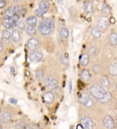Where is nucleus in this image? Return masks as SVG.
Wrapping results in <instances>:
<instances>
[{
	"label": "nucleus",
	"mask_w": 117,
	"mask_h": 129,
	"mask_svg": "<svg viewBox=\"0 0 117 129\" xmlns=\"http://www.w3.org/2000/svg\"><path fill=\"white\" fill-rule=\"evenodd\" d=\"M54 29V21L53 19H44L39 25V31L43 35H48Z\"/></svg>",
	"instance_id": "1"
},
{
	"label": "nucleus",
	"mask_w": 117,
	"mask_h": 129,
	"mask_svg": "<svg viewBox=\"0 0 117 129\" xmlns=\"http://www.w3.org/2000/svg\"><path fill=\"white\" fill-rule=\"evenodd\" d=\"M90 91H91L92 96L95 98L98 101L102 99L103 96H104L105 93V91L103 87L99 85L98 83L94 84L90 89Z\"/></svg>",
	"instance_id": "2"
},
{
	"label": "nucleus",
	"mask_w": 117,
	"mask_h": 129,
	"mask_svg": "<svg viewBox=\"0 0 117 129\" xmlns=\"http://www.w3.org/2000/svg\"><path fill=\"white\" fill-rule=\"evenodd\" d=\"M79 102L86 108L92 107L94 104V101L92 98L87 93H81L79 96Z\"/></svg>",
	"instance_id": "3"
},
{
	"label": "nucleus",
	"mask_w": 117,
	"mask_h": 129,
	"mask_svg": "<svg viewBox=\"0 0 117 129\" xmlns=\"http://www.w3.org/2000/svg\"><path fill=\"white\" fill-rule=\"evenodd\" d=\"M108 18L106 16H101L97 22V27L101 31H104L107 28Z\"/></svg>",
	"instance_id": "4"
},
{
	"label": "nucleus",
	"mask_w": 117,
	"mask_h": 129,
	"mask_svg": "<svg viewBox=\"0 0 117 129\" xmlns=\"http://www.w3.org/2000/svg\"><path fill=\"white\" fill-rule=\"evenodd\" d=\"M81 124L83 126V128L91 129L94 127L93 121L88 117H84L81 119Z\"/></svg>",
	"instance_id": "5"
},
{
	"label": "nucleus",
	"mask_w": 117,
	"mask_h": 129,
	"mask_svg": "<svg viewBox=\"0 0 117 129\" xmlns=\"http://www.w3.org/2000/svg\"><path fill=\"white\" fill-rule=\"evenodd\" d=\"M103 126L107 128H113L114 127V121L112 117L107 115L103 118L102 121Z\"/></svg>",
	"instance_id": "6"
},
{
	"label": "nucleus",
	"mask_w": 117,
	"mask_h": 129,
	"mask_svg": "<svg viewBox=\"0 0 117 129\" xmlns=\"http://www.w3.org/2000/svg\"><path fill=\"white\" fill-rule=\"evenodd\" d=\"M40 43L35 38H31L27 42V46L31 50H35L38 48Z\"/></svg>",
	"instance_id": "7"
},
{
	"label": "nucleus",
	"mask_w": 117,
	"mask_h": 129,
	"mask_svg": "<svg viewBox=\"0 0 117 129\" xmlns=\"http://www.w3.org/2000/svg\"><path fill=\"white\" fill-rule=\"evenodd\" d=\"M16 23L13 22L12 17L5 18L3 20V25L6 29H12L16 25Z\"/></svg>",
	"instance_id": "8"
},
{
	"label": "nucleus",
	"mask_w": 117,
	"mask_h": 129,
	"mask_svg": "<svg viewBox=\"0 0 117 129\" xmlns=\"http://www.w3.org/2000/svg\"><path fill=\"white\" fill-rule=\"evenodd\" d=\"M42 58V54L41 52H33L29 55V59L31 61L38 62L40 61Z\"/></svg>",
	"instance_id": "9"
},
{
	"label": "nucleus",
	"mask_w": 117,
	"mask_h": 129,
	"mask_svg": "<svg viewBox=\"0 0 117 129\" xmlns=\"http://www.w3.org/2000/svg\"><path fill=\"white\" fill-rule=\"evenodd\" d=\"M83 9L86 14H91L93 13V4L91 2H87L84 3Z\"/></svg>",
	"instance_id": "10"
},
{
	"label": "nucleus",
	"mask_w": 117,
	"mask_h": 129,
	"mask_svg": "<svg viewBox=\"0 0 117 129\" xmlns=\"http://www.w3.org/2000/svg\"><path fill=\"white\" fill-rule=\"evenodd\" d=\"M43 99L46 104H52L54 101V95L52 92H48L44 95Z\"/></svg>",
	"instance_id": "11"
},
{
	"label": "nucleus",
	"mask_w": 117,
	"mask_h": 129,
	"mask_svg": "<svg viewBox=\"0 0 117 129\" xmlns=\"http://www.w3.org/2000/svg\"><path fill=\"white\" fill-rule=\"evenodd\" d=\"M11 118V114H10L9 112H4L3 113H2L1 116H0V121L2 122V123H4V124H7L10 121Z\"/></svg>",
	"instance_id": "12"
},
{
	"label": "nucleus",
	"mask_w": 117,
	"mask_h": 129,
	"mask_svg": "<svg viewBox=\"0 0 117 129\" xmlns=\"http://www.w3.org/2000/svg\"><path fill=\"white\" fill-rule=\"evenodd\" d=\"M49 7H50V3H49V2L46 1V0H43L39 4L38 9H41L43 13H45L48 10Z\"/></svg>",
	"instance_id": "13"
},
{
	"label": "nucleus",
	"mask_w": 117,
	"mask_h": 129,
	"mask_svg": "<svg viewBox=\"0 0 117 129\" xmlns=\"http://www.w3.org/2000/svg\"><path fill=\"white\" fill-rule=\"evenodd\" d=\"M25 22L27 25H30V26L35 27L36 25V23H37V20H36V18L35 16H31L27 18Z\"/></svg>",
	"instance_id": "14"
},
{
	"label": "nucleus",
	"mask_w": 117,
	"mask_h": 129,
	"mask_svg": "<svg viewBox=\"0 0 117 129\" xmlns=\"http://www.w3.org/2000/svg\"><path fill=\"white\" fill-rule=\"evenodd\" d=\"M111 99H112V94L110 92H105L104 96H103L102 99L99 101V102L102 103V104H106L107 102H109V101H111Z\"/></svg>",
	"instance_id": "15"
},
{
	"label": "nucleus",
	"mask_w": 117,
	"mask_h": 129,
	"mask_svg": "<svg viewBox=\"0 0 117 129\" xmlns=\"http://www.w3.org/2000/svg\"><path fill=\"white\" fill-rule=\"evenodd\" d=\"M80 62L81 65L86 66L89 63V56L88 54H83L81 55L80 59Z\"/></svg>",
	"instance_id": "16"
},
{
	"label": "nucleus",
	"mask_w": 117,
	"mask_h": 129,
	"mask_svg": "<svg viewBox=\"0 0 117 129\" xmlns=\"http://www.w3.org/2000/svg\"><path fill=\"white\" fill-rule=\"evenodd\" d=\"M11 37H12L13 41L14 42V43H18V42H19V41L20 40V35L18 30H13V33L11 34Z\"/></svg>",
	"instance_id": "17"
},
{
	"label": "nucleus",
	"mask_w": 117,
	"mask_h": 129,
	"mask_svg": "<svg viewBox=\"0 0 117 129\" xmlns=\"http://www.w3.org/2000/svg\"><path fill=\"white\" fill-rule=\"evenodd\" d=\"M48 85V87L50 89H55L58 87V85H59V82H58V81L56 79L53 78L52 80L50 81V82L48 83V85Z\"/></svg>",
	"instance_id": "18"
},
{
	"label": "nucleus",
	"mask_w": 117,
	"mask_h": 129,
	"mask_svg": "<svg viewBox=\"0 0 117 129\" xmlns=\"http://www.w3.org/2000/svg\"><path fill=\"white\" fill-rule=\"evenodd\" d=\"M81 78L83 81H88L91 78V74L88 70H83L81 72Z\"/></svg>",
	"instance_id": "19"
},
{
	"label": "nucleus",
	"mask_w": 117,
	"mask_h": 129,
	"mask_svg": "<svg viewBox=\"0 0 117 129\" xmlns=\"http://www.w3.org/2000/svg\"><path fill=\"white\" fill-rule=\"evenodd\" d=\"M109 73L112 76H117V63H112L109 66Z\"/></svg>",
	"instance_id": "20"
},
{
	"label": "nucleus",
	"mask_w": 117,
	"mask_h": 129,
	"mask_svg": "<svg viewBox=\"0 0 117 129\" xmlns=\"http://www.w3.org/2000/svg\"><path fill=\"white\" fill-rule=\"evenodd\" d=\"M110 85V82L107 76H103L101 78V85L103 87H107Z\"/></svg>",
	"instance_id": "21"
},
{
	"label": "nucleus",
	"mask_w": 117,
	"mask_h": 129,
	"mask_svg": "<svg viewBox=\"0 0 117 129\" xmlns=\"http://www.w3.org/2000/svg\"><path fill=\"white\" fill-rule=\"evenodd\" d=\"M14 10H13V7H9L8 9H7L5 10V13H4V17L5 18H9L12 17V16L14 15Z\"/></svg>",
	"instance_id": "22"
},
{
	"label": "nucleus",
	"mask_w": 117,
	"mask_h": 129,
	"mask_svg": "<svg viewBox=\"0 0 117 129\" xmlns=\"http://www.w3.org/2000/svg\"><path fill=\"white\" fill-rule=\"evenodd\" d=\"M91 34H92V36L95 38H100L101 36V30L99 29L98 27H94L92 29L91 31Z\"/></svg>",
	"instance_id": "23"
},
{
	"label": "nucleus",
	"mask_w": 117,
	"mask_h": 129,
	"mask_svg": "<svg viewBox=\"0 0 117 129\" xmlns=\"http://www.w3.org/2000/svg\"><path fill=\"white\" fill-rule=\"evenodd\" d=\"M11 37V33L7 30H5L3 32V40L5 43H7L9 42L10 38Z\"/></svg>",
	"instance_id": "24"
},
{
	"label": "nucleus",
	"mask_w": 117,
	"mask_h": 129,
	"mask_svg": "<svg viewBox=\"0 0 117 129\" xmlns=\"http://www.w3.org/2000/svg\"><path fill=\"white\" fill-rule=\"evenodd\" d=\"M69 35V31L67 28L66 27H62L61 30H60V36L63 39H66L68 38Z\"/></svg>",
	"instance_id": "25"
},
{
	"label": "nucleus",
	"mask_w": 117,
	"mask_h": 129,
	"mask_svg": "<svg viewBox=\"0 0 117 129\" xmlns=\"http://www.w3.org/2000/svg\"><path fill=\"white\" fill-rule=\"evenodd\" d=\"M109 41L111 44L112 45H116L117 44V34L115 33H111L110 37H109Z\"/></svg>",
	"instance_id": "26"
},
{
	"label": "nucleus",
	"mask_w": 117,
	"mask_h": 129,
	"mask_svg": "<svg viewBox=\"0 0 117 129\" xmlns=\"http://www.w3.org/2000/svg\"><path fill=\"white\" fill-rule=\"evenodd\" d=\"M13 7L14 14H22V13H23V11H24V9L23 8V7L20 6V5H14Z\"/></svg>",
	"instance_id": "27"
},
{
	"label": "nucleus",
	"mask_w": 117,
	"mask_h": 129,
	"mask_svg": "<svg viewBox=\"0 0 117 129\" xmlns=\"http://www.w3.org/2000/svg\"><path fill=\"white\" fill-rule=\"evenodd\" d=\"M36 33V30L35 29V27H33V26H30L29 25V27L27 28V33L30 36H33Z\"/></svg>",
	"instance_id": "28"
},
{
	"label": "nucleus",
	"mask_w": 117,
	"mask_h": 129,
	"mask_svg": "<svg viewBox=\"0 0 117 129\" xmlns=\"http://www.w3.org/2000/svg\"><path fill=\"white\" fill-rule=\"evenodd\" d=\"M44 73L43 72V71L42 70H38L35 73V78L37 80H41L44 77Z\"/></svg>",
	"instance_id": "29"
},
{
	"label": "nucleus",
	"mask_w": 117,
	"mask_h": 129,
	"mask_svg": "<svg viewBox=\"0 0 117 129\" xmlns=\"http://www.w3.org/2000/svg\"><path fill=\"white\" fill-rule=\"evenodd\" d=\"M60 61H61V63H62V64H68V61L66 57L64 55H61V57H60Z\"/></svg>",
	"instance_id": "30"
},
{
	"label": "nucleus",
	"mask_w": 117,
	"mask_h": 129,
	"mask_svg": "<svg viewBox=\"0 0 117 129\" xmlns=\"http://www.w3.org/2000/svg\"><path fill=\"white\" fill-rule=\"evenodd\" d=\"M18 27L20 30H24L25 28V24L23 21H20L18 23Z\"/></svg>",
	"instance_id": "31"
},
{
	"label": "nucleus",
	"mask_w": 117,
	"mask_h": 129,
	"mask_svg": "<svg viewBox=\"0 0 117 129\" xmlns=\"http://www.w3.org/2000/svg\"><path fill=\"white\" fill-rule=\"evenodd\" d=\"M102 12L104 14H108V13H110V9H109V6L107 5H103V8H102Z\"/></svg>",
	"instance_id": "32"
},
{
	"label": "nucleus",
	"mask_w": 117,
	"mask_h": 129,
	"mask_svg": "<svg viewBox=\"0 0 117 129\" xmlns=\"http://www.w3.org/2000/svg\"><path fill=\"white\" fill-rule=\"evenodd\" d=\"M89 54L91 55H95L96 54V49L94 47H91L89 50Z\"/></svg>",
	"instance_id": "33"
},
{
	"label": "nucleus",
	"mask_w": 117,
	"mask_h": 129,
	"mask_svg": "<svg viewBox=\"0 0 117 129\" xmlns=\"http://www.w3.org/2000/svg\"><path fill=\"white\" fill-rule=\"evenodd\" d=\"M34 14H35V15H36V16H38V17H41V16H42L44 13H43L41 9H37L34 11Z\"/></svg>",
	"instance_id": "34"
},
{
	"label": "nucleus",
	"mask_w": 117,
	"mask_h": 129,
	"mask_svg": "<svg viewBox=\"0 0 117 129\" xmlns=\"http://www.w3.org/2000/svg\"><path fill=\"white\" fill-rule=\"evenodd\" d=\"M12 19H13V22H14L15 23H16V24H17V22H18L19 19H20V16H19L18 14H14V15L12 16Z\"/></svg>",
	"instance_id": "35"
},
{
	"label": "nucleus",
	"mask_w": 117,
	"mask_h": 129,
	"mask_svg": "<svg viewBox=\"0 0 117 129\" xmlns=\"http://www.w3.org/2000/svg\"><path fill=\"white\" fill-rule=\"evenodd\" d=\"M6 2L5 0H0V9L5 8L6 6Z\"/></svg>",
	"instance_id": "36"
},
{
	"label": "nucleus",
	"mask_w": 117,
	"mask_h": 129,
	"mask_svg": "<svg viewBox=\"0 0 117 129\" xmlns=\"http://www.w3.org/2000/svg\"><path fill=\"white\" fill-rule=\"evenodd\" d=\"M93 70L96 73H99L100 71V66H99V65H98V64H96V65H94V66L93 67Z\"/></svg>",
	"instance_id": "37"
},
{
	"label": "nucleus",
	"mask_w": 117,
	"mask_h": 129,
	"mask_svg": "<svg viewBox=\"0 0 117 129\" xmlns=\"http://www.w3.org/2000/svg\"><path fill=\"white\" fill-rule=\"evenodd\" d=\"M52 79H53V78L50 77V76H47V77L44 80V83H45V84H46V85H48V83L50 81L52 80Z\"/></svg>",
	"instance_id": "38"
},
{
	"label": "nucleus",
	"mask_w": 117,
	"mask_h": 129,
	"mask_svg": "<svg viewBox=\"0 0 117 129\" xmlns=\"http://www.w3.org/2000/svg\"><path fill=\"white\" fill-rule=\"evenodd\" d=\"M16 128H22L24 127V123L23 122H21V123H18L16 126Z\"/></svg>",
	"instance_id": "39"
},
{
	"label": "nucleus",
	"mask_w": 117,
	"mask_h": 129,
	"mask_svg": "<svg viewBox=\"0 0 117 129\" xmlns=\"http://www.w3.org/2000/svg\"><path fill=\"white\" fill-rule=\"evenodd\" d=\"M9 102L13 104H17L18 101H17V100L15 99H14V98H11V99H9Z\"/></svg>",
	"instance_id": "40"
},
{
	"label": "nucleus",
	"mask_w": 117,
	"mask_h": 129,
	"mask_svg": "<svg viewBox=\"0 0 117 129\" xmlns=\"http://www.w3.org/2000/svg\"><path fill=\"white\" fill-rule=\"evenodd\" d=\"M109 22H110V23L112 24H114V23H115V19L114 18L111 17V18L109 19Z\"/></svg>",
	"instance_id": "41"
},
{
	"label": "nucleus",
	"mask_w": 117,
	"mask_h": 129,
	"mask_svg": "<svg viewBox=\"0 0 117 129\" xmlns=\"http://www.w3.org/2000/svg\"><path fill=\"white\" fill-rule=\"evenodd\" d=\"M72 84L71 81H70V83H69V91H70V93H72Z\"/></svg>",
	"instance_id": "42"
},
{
	"label": "nucleus",
	"mask_w": 117,
	"mask_h": 129,
	"mask_svg": "<svg viewBox=\"0 0 117 129\" xmlns=\"http://www.w3.org/2000/svg\"><path fill=\"white\" fill-rule=\"evenodd\" d=\"M3 49H4V46H3V43L0 42V52H3Z\"/></svg>",
	"instance_id": "43"
},
{
	"label": "nucleus",
	"mask_w": 117,
	"mask_h": 129,
	"mask_svg": "<svg viewBox=\"0 0 117 129\" xmlns=\"http://www.w3.org/2000/svg\"><path fill=\"white\" fill-rule=\"evenodd\" d=\"M15 72V69H14V68L13 67H11V74H13Z\"/></svg>",
	"instance_id": "44"
},
{
	"label": "nucleus",
	"mask_w": 117,
	"mask_h": 129,
	"mask_svg": "<svg viewBox=\"0 0 117 129\" xmlns=\"http://www.w3.org/2000/svg\"><path fill=\"white\" fill-rule=\"evenodd\" d=\"M77 128H79V129L83 128V126L81 125V124H78L77 126Z\"/></svg>",
	"instance_id": "45"
},
{
	"label": "nucleus",
	"mask_w": 117,
	"mask_h": 129,
	"mask_svg": "<svg viewBox=\"0 0 117 129\" xmlns=\"http://www.w3.org/2000/svg\"><path fill=\"white\" fill-rule=\"evenodd\" d=\"M0 128H3V126H1V125H0Z\"/></svg>",
	"instance_id": "46"
},
{
	"label": "nucleus",
	"mask_w": 117,
	"mask_h": 129,
	"mask_svg": "<svg viewBox=\"0 0 117 129\" xmlns=\"http://www.w3.org/2000/svg\"><path fill=\"white\" fill-rule=\"evenodd\" d=\"M14 2H18L19 0H14Z\"/></svg>",
	"instance_id": "47"
},
{
	"label": "nucleus",
	"mask_w": 117,
	"mask_h": 129,
	"mask_svg": "<svg viewBox=\"0 0 117 129\" xmlns=\"http://www.w3.org/2000/svg\"><path fill=\"white\" fill-rule=\"evenodd\" d=\"M1 111H2V109H1V107H0V113H1Z\"/></svg>",
	"instance_id": "48"
}]
</instances>
